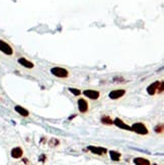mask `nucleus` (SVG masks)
Listing matches in <instances>:
<instances>
[{"mask_svg":"<svg viewBox=\"0 0 164 165\" xmlns=\"http://www.w3.org/2000/svg\"><path fill=\"white\" fill-rule=\"evenodd\" d=\"M51 73L54 76L58 78H67L69 77V71L64 67H53L51 69Z\"/></svg>","mask_w":164,"mask_h":165,"instance_id":"1","label":"nucleus"},{"mask_svg":"<svg viewBox=\"0 0 164 165\" xmlns=\"http://www.w3.org/2000/svg\"><path fill=\"white\" fill-rule=\"evenodd\" d=\"M131 131L139 134V135H147L149 133L146 125L143 124V123H135L134 125L131 126Z\"/></svg>","mask_w":164,"mask_h":165,"instance_id":"2","label":"nucleus"},{"mask_svg":"<svg viewBox=\"0 0 164 165\" xmlns=\"http://www.w3.org/2000/svg\"><path fill=\"white\" fill-rule=\"evenodd\" d=\"M0 52H2L6 56H12L13 55V49L7 42L0 40Z\"/></svg>","mask_w":164,"mask_h":165,"instance_id":"3","label":"nucleus"},{"mask_svg":"<svg viewBox=\"0 0 164 165\" xmlns=\"http://www.w3.org/2000/svg\"><path fill=\"white\" fill-rule=\"evenodd\" d=\"M83 94L85 95L86 97H88V98L90 99H98L100 96V93L99 91L97 90H93V89H86V90L83 91Z\"/></svg>","mask_w":164,"mask_h":165,"instance_id":"4","label":"nucleus"},{"mask_svg":"<svg viewBox=\"0 0 164 165\" xmlns=\"http://www.w3.org/2000/svg\"><path fill=\"white\" fill-rule=\"evenodd\" d=\"M126 94V90L125 89H116L109 92V96L111 99H119L121 97H123Z\"/></svg>","mask_w":164,"mask_h":165,"instance_id":"5","label":"nucleus"},{"mask_svg":"<svg viewBox=\"0 0 164 165\" xmlns=\"http://www.w3.org/2000/svg\"><path fill=\"white\" fill-rule=\"evenodd\" d=\"M77 104H78V110H79L81 113H85L88 110V102H87L86 99L79 98L77 101Z\"/></svg>","mask_w":164,"mask_h":165,"instance_id":"6","label":"nucleus"},{"mask_svg":"<svg viewBox=\"0 0 164 165\" xmlns=\"http://www.w3.org/2000/svg\"><path fill=\"white\" fill-rule=\"evenodd\" d=\"M88 149L90 152H92L93 154L96 155H103L107 152V150L105 148H102V147H96V146H88Z\"/></svg>","mask_w":164,"mask_h":165,"instance_id":"7","label":"nucleus"},{"mask_svg":"<svg viewBox=\"0 0 164 165\" xmlns=\"http://www.w3.org/2000/svg\"><path fill=\"white\" fill-rule=\"evenodd\" d=\"M17 62H18L19 65H21L22 67H24V68H26V69H33V67H35L33 62H31L30 60L26 59V58H19V59L17 60Z\"/></svg>","mask_w":164,"mask_h":165,"instance_id":"8","label":"nucleus"},{"mask_svg":"<svg viewBox=\"0 0 164 165\" xmlns=\"http://www.w3.org/2000/svg\"><path fill=\"white\" fill-rule=\"evenodd\" d=\"M159 85H160V82H159V81H155V82H153V83L150 84V85L147 87V92H148V94L154 95L155 93L157 92V89H158Z\"/></svg>","mask_w":164,"mask_h":165,"instance_id":"9","label":"nucleus"},{"mask_svg":"<svg viewBox=\"0 0 164 165\" xmlns=\"http://www.w3.org/2000/svg\"><path fill=\"white\" fill-rule=\"evenodd\" d=\"M22 155H23V150L21 148V147H15L11 150V157L14 158V159H18V158H21Z\"/></svg>","mask_w":164,"mask_h":165,"instance_id":"10","label":"nucleus"},{"mask_svg":"<svg viewBox=\"0 0 164 165\" xmlns=\"http://www.w3.org/2000/svg\"><path fill=\"white\" fill-rule=\"evenodd\" d=\"M114 125H116V127H119V128L123 129V130H127V131H131V127L128 126L127 124H125L122 120L119 119V118H116V119H114Z\"/></svg>","mask_w":164,"mask_h":165,"instance_id":"11","label":"nucleus"},{"mask_svg":"<svg viewBox=\"0 0 164 165\" xmlns=\"http://www.w3.org/2000/svg\"><path fill=\"white\" fill-rule=\"evenodd\" d=\"M14 110L15 111H16L17 113H19V115H21V117H28L30 115V113H28V110H26L24 108H22V106H16L14 108Z\"/></svg>","mask_w":164,"mask_h":165,"instance_id":"12","label":"nucleus"},{"mask_svg":"<svg viewBox=\"0 0 164 165\" xmlns=\"http://www.w3.org/2000/svg\"><path fill=\"white\" fill-rule=\"evenodd\" d=\"M134 163L136 165H151L150 161L146 158H142V157H137L134 159Z\"/></svg>","mask_w":164,"mask_h":165,"instance_id":"13","label":"nucleus"},{"mask_svg":"<svg viewBox=\"0 0 164 165\" xmlns=\"http://www.w3.org/2000/svg\"><path fill=\"white\" fill-rule=\"evenodd\" d=\"M109 156L113 161H119L121 159V153L116 152V151H109Z\"/></svg>","mask_w":164,"mask_h":165,"instance_id":"14","label":"nucleus"},{"mask_svg":"<svg viewBox=\"0 0 164 165\" xmlns=\"http://www.w3.org/2000/svg\"><path fill=\"white\" fill-rule=\"evenodd\" d=\"M102 123L103 125H107V126H111V125H114V121L111 119V117H109V115H103L102 117Z\"/></svg>","mask_w":164,"mask_h":165,"instance_id":"15","label":"nucleus"},{"mask_svg":"<svg viewBox=\"0 0 164 165\" xmlns=\"http://www.w3.org/2000/svg\"><path fill=\"white\" fill-rule=\"evenodd\" d=\"M69 91H70L73 95H75V96H78V95L81 94V91L77 88H69Z\"/></svg>","mask_w":164,"mask_h":165,"instance_id":"16","label":"nucleus"},{"mask_svg":"<svg viewBox=\"0 0 164 165\" xmlns=\"http://www.w3.org/2000/svg\"><path fill=\"white\" fill-rule=\"evenodd\" d=\"M155 132L156 133H163V124H160V125H157L156 127H155Z\"/></svg>","mask_w":164,"mask_h":165,"instance_id":"17","label":"nucleus"},{"mask_svg":"<svg viewBox=\"0 0 164 165\" xmlns=\"http://www.w3.org/2000/svg\"><path fill=\"white\" fill-rule=\"evenodd\" d=\"M59 145V141H58L57 139H52L50 141V146H58Z\"/></svg>","mask_w":164,"mask_h":165,"instance_id":"18","label":"nucleus"},{"mask_svg":"<svg viewBox=\"0 0 164 165\" xmlns=\"http://www.w3.org/2000/svg\"><path fill=\"white\" fill-rule=\"evenodd\" d=\"M163 88H164V86H163V81H161V82H160V85H159L158 89H157V92H158V93H162V92H163Z\"/></svg>","mask_w":164,"mask_h":165,"instance_id":"19","label":"nucleus"}]
</instances>
